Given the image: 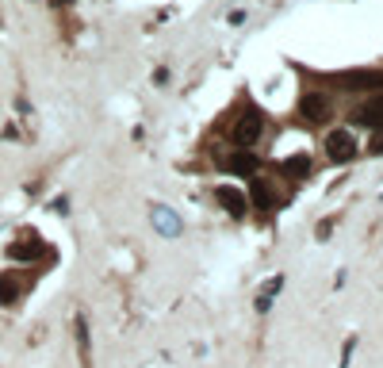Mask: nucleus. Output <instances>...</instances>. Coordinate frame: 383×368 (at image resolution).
Masks as SVG:
<instances>
[{"label": "nucleus", "instance_id": "nucleus-1", "mask_svg": "<svg viewBox=\"0 0 383 368\" xmlns=\"http://www.w3.org/2000/svg\"><path fill=\"white\" fill-rule=\"evenodd\" d=\"M299 116L311 123V127H322V123L333 119V100L326 93H303L299 96Z\"/></svg>", "mask_w": 383, "mask_h": 368}, {"label": "nucleus", "instance_id": "nucleus-2", "mask_svg": "<svg viewBox=\"0 0 383 368\" xmlns=\"http://www.w3.org/2000/svg\"><path fill=\"white\" fill-rule=\"evenodd\" d=\"M260 130H265V119L257 116V111H246V116H238V123H234L230 127V135H234V142L238 146H253L257 138H260Z\"/></svg>", "mask_w": 383, "mask_h": 368}, {"label": "nucleus", "instance_id": "nucleus-3", "mask_svg": "<svg viewBox=\"0 0 383 368\" xmlns=\"http://www.w3.org/2000/svg\"><path fill=\"white\" fill-rule=\"evenodd\" d=\"M326 154L330 161H353L356 158V138L349 130H330L326 135Z\"/></svg>", "mask_w": 383, "mask_h": 368}, {"label": "nucleus", "instance_id": "nucleus-4", "mask_svg": "<svg viewBox=\"0 0 383 368\" xmlns=\"http://www.w3.org/2000/svg\"><path fill=\"white\" fill-rule=\"evenodd\" d=\"M223 165L230 169V173H238V177H253L260 161H257V154H249L246 146H238V150H234L230 158H223Z\"/></svg>", "mask_w": 383, "mask_h": 368}, {"label": "nucleus", "instance_id": "nucleus-5", "mask_svg": "<svg viewBox=\"0 0 383 368\" xmlns=\"http://www.w3.org/2000/svg\"><path fill=\"white\" fill-rule=\"evenodd\" d=\"M361 127H372V130H383V96H372L368 104H364L361 111L353 116Z\"/></svg>", "mask_w": 383, "mask_h": 368}, {"label": "nucleus", "instance_id": "nucleus-6", "mask_svg": "<svg viewBox=\"0 0 383 368\" xmlns=\"http://www.w3.org/2000/svg\"><path fill=\"white\" fill-rule=\"evenodd\" d=\"M284 177H288V181H303V177H311V158H307V154L288 158L284 161Z\"/></svg>", "mask_w": 383, "mask_h": 368}, {"label": "nucleus", "instance_id": "nucleus-7", "mask_svg": "<svg viewBox=\"0 0 383 368\" xmlns=\"http://www.w3.org/2000/svg\"><path fill=\"white\" fill-rule=\"evenodd\" d=\"M8 253H12V257H20V261H27V257L35 261V257H43L46 250H43V242H39V238H23V242H15Z\"/></svg>", "mask_w": 383, "mask_h": 368}, {"label": "nucleus", "instance_id": "nucleus-8", "mask_svg": "<svg viewBox=\"0 0 383 368\" xmlns=\"http://www.w3.org/2000/svg\"><path fill=\"white\" fill-rule=\"evenodd\" d=\"M215 200H218V203H226V207H230V215H246V196L234 192V188H218Z\"/></svg>", "mask_w": 383, "mask_h": 368}, {"label": "nucleus", "instance_id": "nucleus-9", "mask_svg": "<svg viewBox=\"0 0 383 368\" xmlns=\"http://www.w3.org/2000/svg\"><path fill=\"white\" fill-rule=\"evenodd\" d=\"M253 203L260 211H268L276 203V192H272V181H253Z\"/></svg>", "mask_w": 383, "mask_h": 368}, {"label": "nucleus", "instance_id": "nucleus-10", "mask_svg": "<svg viewBox=\"0 0 383 368\" xmlns=\"http://www.w3.org/2000/svg\"><path fill=\"white\" fill-rule=\"evenodd\" d=\"M20 299V280H15V273H4L0 276V304H15Z\"/></svg>", "mask_w": 383, "mask_h": 368}, {"label": "nucleus", "instance_id": "nucleus-11", "mask_svg": "<svg viewBox=\"0 0 383 368\" xmlns=\"http://www.w3.org/2000/svg\"><path fill=\"white\" fill-rule=\"evenodd\" d=\"M349 88H383V73H353L345 77Z\"/></svg>", "mask_w": 383, "mask_h": 368}, {"label": "nucleus", "instance_id": "nucleus-12", "mask_svg": "<svg viewBox=\"0 0 383 368\" xmlns=\"http://www.w3.org/2000/svg\"><path fill=\"white\" fill-rule=\"evenodd\" d=\"M284 288V276H276V280H268L265 284V292H260V296H257V311H268V304H272V296H276V292H280Z\"/></svg>", "mask_w": 383, "mask_h": 368}, {"label": "nucleus", "instance_id": "nucleus-13", "mask_svg": "<svg viewBox=\"0 0 383 368\" xmlns=\"http://www.w3.org/2000/svg\"><path fill=\"white\" fill-rule=\"evenodd\" d=\"M153 219L161 223V231H165V234H176V219H173V211H169V207H158V211H153Z\"/></svg>", "mask_w": 383, "mask_h": 368}]
</instances>
